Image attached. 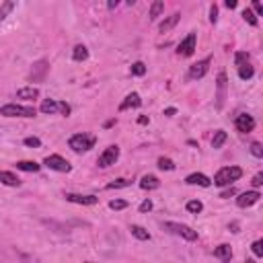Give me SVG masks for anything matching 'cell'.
Here are the masks:
<instances>
[{
	"label": "cell",
	"instance_id": "cell-1",
	"mask_svg": "<svg viewBox=\"0 0 263 263\" xmlns=\"http://www.w3.org/2000/svg\"><path fill=\"white\" fill-rule=\"evenodd\" d=\"M242 177V168L240 166H222L216 175H214V185L216 187H230L234 181H238Z\"/></svg>",
	"mask_w": 263,
	"mask_h": 263
},
{
	"label": "cell",
	"instance_id": "cell-2",
	"mask_svg": "<svg viewBox=\"0 0 263 263\" xmlns=\"http://www.w3.org/2000/svg\"><path fill=\"white\" fill-rule=\"evenodd\" d=\"M234 62H236V72H238V78L240 80H251L253 74H255V68L251 64V58L247 51H236L234 53Z\"/></svg>",
	"mask_w": 263,
	"mask_h": 263
},
{
	"label": "cell",
	"instance_id": "cell-3",
	"mask_svg": "<svg viewBox=\"0 0 263 263\" xmlns=\"http://www.w3.org/2000/svg\"><path fill=\"white\" fill-rule=\"evenodd\" d=\"M162 228L175 236H181L185 240H197V230H193L191 226L187 224H181V222H164Z\"/></svg>",
	"mask_w": 263,
	"mask_h": 263
},
{
	"label": "cell",
	"instance_id": "cell-4",
	"mask_svg": "<svg viewBox=\"0 0 263 263\" xmlns=\"http://www.w3.org/2000/svg\"><path fill=\"white\" fill-rule=\"evenodd\" d=\"M97 138L95 136H88V134H74L70 140H68V146L74 150V152H88L92 146H95Z\"/></svg>",
	"mask_w": 263,
	"mask_h": 263
},
{
	"label": "cell",
	"instance_id": "cell-5",
	"mask_svg": "<svg viewBox=\"0 0 263 263\" xmlns=\"http://www.w3.org/2000/svg\"><path fill=\"white\" fill-rule=\"evenodd\" d=\"M0 115H4V117H35V109L27 107V105L8 103V105L0 107Z\"/></svg>",
	"mask_w": 263,
	"mask_h": 263
},
{
	"label": "cell",
	"instance_id": "cell-6",
	"mask_svg": "<svg viewBox=\"0 0 263 263\" xmlns=\"http://www.w3.org/2000/svg\"><path fill=\"white\" fill-rule=\"evenodd\" d=\"M195 45H197V35L191 31V33H187V37L181 39V43L177 45V55H181V58H191V55L195 53Z\"/></svg>",
	"mask_w": 263,
	"mask_h": 263
},
{
	"label": "cell",
	"instance_id": "cell-7",
	"mask_svg": "<svg viewBox=\"0 0 263 263\" xmlns=\"http://www.w3.org/2000/svg\"><path fill=\"white\" fill-rule=\"evenodd\" d=\"M210 62H212V58L208 55V58L191 64L189 70H187V80H199V78H203L208 74V70H210Z\"/></svg>",
	"mask_w": 263,
	"mask_h": 263
},
{
	"label": "cell",
	"instance_id": "cell-8",
	"mask_svg": "<svg viewBox=\"0 0 263 263\" xmlns=\"http://www.w3.org/2000/svg\"><path fill=\"white\" fill-rule=\"evenodd\" d=\"M117 158H119V146L111 144V146H107V148H105V150L99 154L97 164H99L101 168H107V166L115 164V162H117Z\"/></svg>",
	"mask_w": 263,
	"mask_h": 263
},
{
	"label": "cell",
	"instance_id": "cell-9",
	"mask_svg": "<svg viewBox=\"0 0 263 263\" xmlns=\"http://www.w3.org/2000/svg\"><path fill=\"white\" fill-rule=\"evenodd\" d=\"M43 164H45L47 168H51V171H58V173H70V171H72V164H70L66 158H62L60 154H49V156H45Z\"/></svg>",
	"mask_w": 263,
	"mask_h": 263
},
{
	"label": "cell",
	"instance_id": "cell-10",
	"mask_svg": "<svg viewBox=\"0 0 263 263\" xmlns=\"http://www.w3.org/2000/svg\"><path fill=\"white\" fill-rule=\"evenodd\" d=\"M47 70H49L47 60H37V62L33 64L31 72H29V80H33V82H43V80H45Z\"/></svg>",
	"mask_w": 263,
	"mask_h": 263
},
{
	"label": "cell",
	"instance_id": "cell-11",
	"mask_svg": "<svg viewBox=\"0 0 263 263\" xmlns=\"http://www.w3.org/2000/svg\"><path fill=\"white\" fill-rule=\"evenodd\" d=\"M234 125H236V129H238L240 134H249V132L255 129V119H253V115H249V113H238L236 119H234Z\"/></svg>",
	"mask_w": 263,
	"mask_h": 263
},
{
	"label": "cell",
	"instance_id": "cell-12",
	"mask_svg": "<svg viewBox=\"0 0 263 263\" xmlns=\"http://www.w3.org/2000/svg\"><path fill=\"white\" fill-rule=\"evenodd\" d=\"M216 86H218V92H216V107L222 109V107H224V99H226V86H228L226 72H220V74H218Z\"/></svg>",
	"mask_w": 263,
	"mask_h": 263
},
{
	"label": "cell",
	"instance_id": "cell-13",
	"mask_svg": "<svg viewBox=\"0 0 263 263\" xmlns=\"http://www.w3.org/2000/svg\"><path fill=\"white\" fill-rule=\"evenodd\" d=\"M261 199V193L257 191V189H251V191H245V193H240L238 197H236V205L238 208H251L253 203H257Z\"/></svg>",
	"mask_w": 263,
	"mask_h": 263
},
{
	"label": "cell",
	"instance_id": "cell-14",
	"mask_svg": "<svg viewBox=\"0 0 263 263\" xmlns=\"http://www.w3.org/2000/svg\"><path fill=\"white\" fill-rule=\"evenodd\" d=\"M64 197L72 203H78V205H95L99 201L97 195H82V193H66Z\"/></svg>",
	"mask_w": 263,
	"mask_h": 263
},
{
	"label": "cell",
	"instance_id": "cell-15",
	"mask_svg": "<svg viewBox=\"0 0 263 263\" xmlns=\"http://www.w3.org/2000/svg\"><path fill=\"white\" fill-rule=\"evenodd\" d=\"M185 183H187V185H199V187H210V185H212V179H210V177H205L203 173H191V175H187Z\"/></svg>",
	"mask_w": 263,
	"mask_h": 263
},
{
	"label": "cell",
	"instance_id": "cell-16",
	"mask_svg": "<svg viewBox=\"0 0 263 263\" xmlns=\"http://www.w3.org/2000/svg\"><path fill=\"white\" fill-rule=\"evenodd\" d=\"M142 105V99H140V95L138 92H129L123 101H121V105H119V111H127V109H136V107H140Z\"/></svg>",
	"mask_w": 263,
	"mask_h": 263
},
{
	"label": "cell",
	"instance_id": "cell-17",
	"mask_svg": "<svg viewBox=\"0 0 263 263\" xmlns=\"http://www.w3.org/2000/svg\"><path fill=\"white\" fill-rule=\"evenodd\" d=\"M179 21H181V12H173L171 16H166V18L158 25V31H160V33H166V31H171Z\"/></svg>",
	"mask_w": 263,
	"mask_h": 263
},
{
	"label": "cell",
	"instance_id": "cell-18",
	"mask_svg": "<svg viewBox=\"0 0 263 263\" xmlns=\"http://www.w3.org/2000/svg\"><path fill=\"white\" fill-rule=\"evenodd\" d=\"M214 257L220 259V261H224V263H228V261L232 259V249H230V245H218V247L214 249Z\"/></svg>",
	"mask_w": 263,
	"mask_h": 263
},
{
	"label": "cell",
	"instance_id": "cell-19",
	"mask_svg": "<svg viewBox=\"0 0 263 263\" xmlns=\"http://www.w3.org/2000/svg\"><path fill=\"white\" fill-rule=\"evenodd\" d=\"M140 187L146 189V191H152V189H158L160 187V181L154 177V175H144L140 179Z\"/></svg>",
	"mask_w": 263,
	"mask_h": 263
},
{
	"label": "cell",
	"instance_id": "cell-20",
	"mask_svg": "<svg viewBox=\"0 0 263 263\" xmlns=\"http://www.w3.org/2000/svg\"><path fill=\"white\" fill-rule=\"evenodd\" d=\"M0 183H4V185H8V187H18V185H21V179H18L14 173L0 171Z\"/></svg>",
	"mask_w": 263,
	"mask_h": 263
},
{
	"label": "cell",
	"instance_id": "cell-21",
	"mask_svg": "<svg viewBox=\"0 0 263 263\" xmlns=\"http://www.w3.org/2000/svg\"><path fill=\"white\" fill-rule=\"evenodd\" d=\"M16 97L18 99H37L39 97V88H35V86H23V88H18L16 90Z\"/></svg>",
	"mask_w": 263,
	"mask_h": 263
},
{
	"label": "cell",
	"instance_id": "cell-22",
	"mask_svg": "<svg viewBox=\"0 0 263 263\" xmlns=\"http://www.w3.org/2000/svg\"><path fill=\"white\" fill-rule=\"evenodd\" d=\"M58 101L55 99H45L43 103H41V107H39V111L41 113H45V115H53V113H58Z\"/></svg>",
	"mask_w": 263,
	"mask_h": 263
},
{
	"label": "cell",
	"instance_id": "cell-23",
	"mask_svg": "<svg viewBox=\"0 0 263 263\" xmlns=\"http://www.w3.org/2000/svg\"><path fill=\"white\" fill-rule=\"evenodd\" d=\"M16 168L18 171H25V173H37L41 168V164L35 162V160H18L16 162Z\"/></svg>",
	"mask_w": 263,
	"mask_h": 263
},
{
	"label": "cell",
	"instance_id": "cell-24",
	"mask_svg": "<svg viewBox=\"0 0 263 263\" xmlns=\"http://www.w3.org/2000/svg\"><path fill=\"white\" fill-rule=\"evenodd\" d=\"M129 232H132V236H136L138 240H150V232H148L144 226H140V224H132V226H129Z\"/></svg>",
	"mask_w": 263,
	"mask_h": 263
},
{
	"label": "cell",
	"instance_id": "cell-25",
	"mask_svg": "<svg viewBox=\"0 0 263 263\" xmlns=\"http://www.w3.org/2000/svg\"><path fill=\"white\" fill-rule=\"evenodd\" d=\"M162 10H164V2H160V0H154V2L150 4V12H148V18H150V21H156V18L162 14Z\"/></svg>",
	"mask_w": 263,
	"mask_h": 263
},
{
	"label": "cell",
	"instance_id": "cell-26",
	"mask_svg": "<svg viewBox=\"0 0 263 263\" xmlns=\"http://www.w3.org/2000/svg\"><path fill=\"white\" fill-rule=\"evenodd\" d=\"M88 58V49L84 47V45H76L74 49H72V60L74 62H84Z\"/></svg>",
	"mask_w": 263,
	"mask_h": 263
},
{
	"label": "cell",
	"instance_id": "cell-27",
	"mask_svg": "<svg viewBox=\"0 0 263 263\" xmlns=\"http://www.w3.org/2000/svg\"><path fill=\"white\" fill-rule=\"evenodd\" d=\"M226 140H228V134H226L224 129H218V132L214 134V138H212V148H222Z\"/></svg>",
	"mask_w": 263,
	"mask_h": 263
},
{
	"label": "cell",
	"instance_id": "cell-28",
	"mask_svg": "<svg viewBox=\"0 0 263 263\" xmlns=\"http://www.w3.org/2000/svg\"><path fill=\"white\" fill-rule=\"evenodd\" d=\"M156 164H158L160 171H175V162H173L171 158H166V156H160V158L156 160Z\"/></svg>",
	"mask_w": 263,
	"mask_h": 263
},
{
	"label": "cell",
	"instance_id": "cell-29",
	"mask_svg": "<svg viewBox=\"0 0 263 263\" xmlns=\"http://www.w3.org/2000/svg\"><path fill=\"white\" fill-rule=\"evenodd\" d=\"M242 18H245L251 27H257V25H259V18L253 14V10H251V8H245V10H242Z\"/></svg>",
	"mask_w": 263,
	"mask_h": 263
},
{
	"label": "cell",
	"instance_id": "cell-30",
	"mask_svg": "<svg viewBox=\"0 0 263 263\" xmlns=\"http://www.w3.org/2000/svg\"><path fill=\"white\" fill-rule=\"evenodd\" d=\"M129 72H132V76H144V74H146L144 62H134L132 68H129Z\"/></svg>",
	"mask_w": 263,
	"mask_h": 263
},
{
	"label": "cell",
	"instance_id": "cell-31",
	"mask_svg": "<svg viewBox=\"0 0 263 263\" xmlns=\"http://www.w3.org/2000/svg\"><path fill=\"white\" fill-rule=\"evenodd\" d=\"M203 210V203L199 201V199H191V201H187V212H191V214H199Z\"/></svg>",
	"mask_w": 263,
	"mask_h": 263
},
{
	"label": "cell",
	"instance_id": "cell-32",
	"mask_svg": "<svg viewBox=\"0 0 263 263\" xmlns=\"http://www.w3.org/2000/svg\"><path fill=\"white\" fill-rule=\"evenodd\" d=\"M249 150H251V154H253L255 158H263V146H261V142H253Z\"/></svg>",
	"mask_w": 263,
	"mask_h": 263
},
{
	"label": "cell",
	"instance_id": "cell-33",
	"mask_svg": "<svg viewBox=\"0 0 263 263\" xmlns=\"http://www.w3.org/2000/svg\"><path fill=\"white\" fill-rule=\"evenodd\" d=\"M123 187H129V181L127 179H115L113 183L107 185V189H123Z\"/></svg>",
	"mask_w": 263,
	"mask_h": 263
},
{
	"label": "cell",
	"instance_id": "cell-34",
	"mask_svg": "<svg viewBox=\"0 0 263 263\" xmlns=\"http://www.w3.org/2000/svg\"><path fill=\"white\" fill-rule=\"evenodd\" d=\"M109 208L111 210H125L127 208V201L125 199H111L109 201Z\"/></svg>",
	"mask_w": 263,
	"mask_h": 263
},
{
	"label": "cell",
	"instance_id": "cell-35",
	"mask_svg": "<svg viewBox=\"0 0 263 263\" xmlns=\"http://www.w3.org/2000/svg\"><path fill=\"white\" fill-rule=\"evenodd\" d=\"M251 251H253L255 257H263V240H255L251 245Z\"/></svg>",
	"mask_w": 263,
	"mask_h": 263
},
{
	"label": "cell",
	"instance_id": "cell-36",
	"mask_svg": "<svg viewBox=\"0 0 263 263\" xmlns=\"http://www.w3.org/2000/svg\"><path fill=\"white\" fill-rule=\"evenodd\" d=\"M12 8H14V2H4V4L0 6V21L6 18V14H8Z\"/></svg>",
	"mask_w": 263,
	"mask_h": 263
},
{
	"label": "cell",
	"instance_id": "cell-37",
	"mask_svg": "<svg viewBox=\"0 0 263 263\" xmlns=\"http://www.w3.org/2000/svg\"><path fill=\"white\" fill-rule=\"evenodd\" d=\"M58 107H60V109H58V113H60V115H64V117H68V115H70V111H72V109H70V105H68V103H64V101H58Z\"/></svg>",
	"mask_w": 263,
	"mask_h": 263
},
{
	"label": "cell",
	"instance_id": "cell-38",
	"mask_svg": "<svg viewBox=\"0 0 263 263\" xmlns=\"http://www.w3.org/2000/svg\"><path fill=\"white\" fill-rule=\"evenodd\" d=\"M25 146H29V148H39V146H41V140L35 138V136H29V138H25Z\"/></svg>",
	"mask_w": 263,
	"mask_h": 263
},
{
	"label": "cell",
	"instance_id": "cell-39",
	"mask_svg": "<svg viewBox=\"0 0 263 263\" xmlns=\"http://www.w3.org/2000/svg\"><path fill=\"white\" fill-rule=\"evenodd\" d=\"M152 208H154V203H152V199H144V201L140 203V208H138V210H140L142 214H146V212H150Z\"/></svg>",
	"mask_w": 263,
	"mask_h": 263
},
{
	"label": "cell",
	"instance_id": "cell-40",
	"mask_svg": "<svg viewBox=\"0 0 263 263\" xmlns=\"http://www.w3.org/2000/svg\"><path fill=\"white\" fill-rule=\"evenodd\" d=\"M216 21H218V6L212 4V6H210V23L216 25Z\"/></svg>",
	"mask_w": 263,
	"mask_h": 263
},
{
	"label": "cell",
	"instance_id": "cell-41",
	"mask_svg": "<svg viewBox=\"0 0 263 263\" xmlns=\"http://www.w3.org/2000/svg\"><path fill=\"white\" fill-rule=\"evenodd\" d=\"M232 195H236V189H234L232 185H230V187H226V189L220 193V197H222V199H228V197H232Z\"/></svg>",
	"mask_w": 263,
	"mask_h": 263
},
{
	"label": "cell",
	"instance_id": "cell-42",
	"mask_svg": "<svg viewBox=\"0 0 263 263\" xmlns=\"http://www.w3.org/2000/svg\"><path fill=\"white\" fill-rule=\"evenodd\" d=\"M253 10H255V12H253L255 16H263V4H261V2L255 0V2H253Z\"/></svg>",
	"mask_w": 263,
	"mask_h": 263
},
{
	"label": "cell",
	"instance_id": "cell-43",
	"mask_svg": "<svg viewBox=\"0 0 263 263\" xmlns=\"http://www.w3.org/2000/svg\"><path fill=\"white\" fill-rule=\"evenodd\" d=\"M251 183H253V187H255V189H257V187H261V185H263V173H257V175L253 177V181H251Z\"/></svg>",
	"mask_w": 263,
	"mask_h": 263
},
{
	"label": "cell",
	"instance_id": "cell-44",
	"mask_svg": "<svg viewBox=\"0 0 263 263\" xmlns=\"http://www.w3.org/2000/svg\"><path fill=\"white\" fill-rule=\"evenodd\" d=\"M226 8H236V0H226Z\"/></svg>",
	"mask_w": 263,
	"mask_h": 263
},
{
	"label": "cell",
	"instance_id": "cell-45",
	"mask_svg": "<svg viewBox=\"0 0 263 263\" xmlns=\"http://www.w3.org/2000/svg\"><path fill=\"white\" fill-rule=\"evenodd\" d=\"M175 113H177V109H175V107H168V109H164V115H168V117H171V115H175Z\"/></svg>",
	"mask_w": 263,
	"mask_h": 263
},
{
	"label": "cell",
	"instance_id": "cell-46",
	"mask_svg": "<svg viewBox=\"0 0 263 263\" xmlns=\"http://www.w3.org/2000/svg\"><path fill=\"white\" fill-rule=\"evenodd\" d=\"M117 4H119V2H117V0H115V2H113V0H111V2H107V8H111V10H113V8H117Z\"/></svg>",
	"mask_w": 263,
	"mask_h": 263
},
{
	"label": "cell",
	"instance_id": "cell-47",
	"mask_svg": "<svg viewBox=\"0 0 263 263\" xmlns=\"http://www.w3.org/2000/svg\"><path fill=\"white\" fill-rule=\"evenodd\" d=\"M228 228H230V230H232V232H238V224H236V222H232V224H230V226H228Z\"/></svg>",
	"mask_w": 263,
	"mask_h": 263
},
{
	"label": "cell",
	"instance_id": "cell-48",
	"mask_svg": "<svg viewBox=\"0 0 263 263\" xmlns=\"http://www.w3.org/2000/svg\"><path fill=\"white\" fill-rule=\"evenodd\" d=\"M138 123H142V125H144V123H148V117H144V115H142V117L138 119Z\"/></svg>",
	"mask_w": 263,
	"mask_h": 263
},
{
	"label": "cell",
	"instance_id": "cell-49",
	"mask_svg": "<svg viewBox=\"0 0 263 263\" xmlns=\"http://www.w3.org/2000/svg\"><path fill=\"white\" fill-rule=\"evenodd\" d=\"M115 123V119H109V121H105V127H111Z\"/></svg>",
	"mask_w": 263,
	"mask_h": 263
},
{
	"label": "cell",
	"instance_id": "cell-50",
	"mask_svg": "<svg viewBox=\"0 0 263 263\" xmlns=\"http://www.w3.org/2000/svg\"><path fill=\"white\" fill-rule=\"evenodd\" d=\"M245 263H257V261H255V259H251V257H249V259H245Z\"/></svg>",
	"mask_w": 263,
	"mask_h": 263
},
{
	"label": "cell",
	"instance_id": "cell-51",
	"mask_svg": "<svg viewBox=\"0 0 263 263\" xmlns=\"http://www.w3.org/2000/svg\"><path fill=\"white\" fill-rule=\"evenodd\" d=\"M86 263H92V261H86Z\"/></svg>",
	"mask_w": 263,
	"mask_h": 263
}]
</instances>
